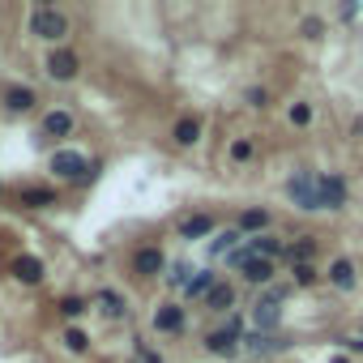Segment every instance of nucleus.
Returning <instances> with one entry per match:
<instances>
[{"label": "nucleus", "mask_w": 363, "mask_h": 363, "mask_svg": "<svg viewBox=\"0 0 363 363\" xmlns=\"http://www.w3.org/2000/svg\"><path fill=\"white\" fill-rule=\"evenodd\" d=\"M291 282L295 286H316L320 274H316V265H291Z\"/></svg>", "instance_id": "nucleus-25"}, {"label": "nucleus", "mask_w": 363, "mask_h": 363, "mask_svg": "<svg viewBox=\"0 0 363 363\" xmlns=\"http://www.w3.org/2000/svg\"><path fill=\"white\" fill-rule=\"evenodd\" d=\"M316 201H320V210H342L346 206V179L342 175H316Z\"/></svg>", "instance_id": "nucleus-6"}, {"label": "nucleus", "mask_w": 363, "mask_h": 363, "mask_svg": "<svg viewBox=\"0 0 363 363\" xmlns=\"http://www.w3.org/2000/svg\"><path fill=\"white\" fill-rule=\"evenodd\" d=\"M0 193H5V189H0Z\"/></svg>", "instance_id": "nucleus-34"}, {"label": "nucleus", "mask_w": 363, "mask_h": 363, "mask_svg": "<svg viewBox=\"0 0 363 363\" xmlns=\"http://www.w3.org/2000/svg\"><path fill=\"white\" fill-rule=\"evenodd\" d=\"M244 252H248V257H265V261H274V257L282 252V244H278L274 235H252V240L244 244Z\"/></svg>", "instance_id": "nucleus-18"}, {"label": "nucleus", "mask_w": 363, "mask_h": 363, "mask_svg": "<svg viewBox=\"0 0 363 363\" xmlns=\"http://www.w3.org/2000/svg\"><path fill=\"white\" fill-rule=\"evenodd\" d=\"M312 257H316V240H312V235H303L299 244L286 248V261H291V265H312Z\"/></svg>", "instance_id": "nucleus-22"}, {"label": "nucleus", "mask_w": 363, "mask_h": 363, "mask_svg": "<svg viewBox=\"0 0 363 363\" xmlns=\"http://www.w3.org/2000/svg\"><path fill=\"white\" fill-rule=\"evenodd\" d=\"M240 329H244V320H240V316H231V320H227V329H214V333L206 337V350H210V354H218V359L240 354Z\"/></svg>", "instance_id": "nucleus-3"}, {"label": "nucleus", "mask_w": 363, "mask_h": 363, "mask_svg": "<svg viewBox=\"0 0 363 363\" xmlns=\"http://www.w3.org/2000/svg\"><path fill=\"white\" fill-rule=\"evenodd\" d=\"M286 116H291V124H295V128H308V124H312V107H308V103H291V111H286Z\"/></svg>", "instance_id": "nucleus-26"}, {"label": "nucleus", "mask_w": 363, "mask_h": 363, "mask_svg": "<svg viewBox=\"0 0 363 363\" xmlns=\"http://www.w3.org/2000/svg\"><path fill=\"white\" fill-rule=\"evenodd\" d=\"M94 303H99V308H103V316H111V320L128 316V303H124L116 291H99V295H94Z\"/></svg>", "instance_id": "nucleus-20"}, {"label": "nucleus", "mask_w": 363, "mask_h": 363, "mask_svg": "<svg viewBox=\"0 0 363 363\" xmlns=\"http://www.w3.org/2000/svg\"><path fill=\"white\" fill-rule=\"evenodd\" d=\"M86 308H90V303H86V299H77V295H69V299H60V312H65V316H82Z\"/></svg>", "instance_id": "nucleus-29"}, {"label": "nucleus", "mask_w": 363, "mask_h": 363, "mask_svg": "<svg viewBox=\"0 0 363 363\" xmlns=\"http://www.w3.org/2000/svg\"><path fill=\"white\" fill-rule=\"evenodd\" d=\"M73 133V111H65V107H52L43 120H39V137H69Z\"/></svg>", "instance_id": "nucleus-9"}, {"label": "nucleus", "mask_w": 363, "mask_h": 363, "mask_svg": "<svg viewBox=\"0 0 363 363\" xmlns=\"http://www.w3.org/2000/svg\"><path fill=\"white\" fill-rule=\"evenodd\" d=\"M30 35L43 39V43H65L69 18L60 9H52V5H39V9H30Z\"/></svg>", "instance_id": "nucleus-1"}, {"label": "nucleus", "mask_w": 363, "mask_h": 363, "mask_svg": "<svg viewBox=\"0 0 363 363\" xmlns=\"http://www.w3.org/2000/svg\"><path fill=\"white\" fill-rule=\"evenodd\" d=\"M265 227H269V214H265V210H244V214H240V223H235V231H240V235H261Z\"/></svg>", "instance_id": "nucleus-17"}, {"label": "nucleus", "mask_w": 363, "mask_h": 363, "mask_svg": "<svg viewBox=\"0 0 363 363\" xmlns=\"http://www.w3.org/2000/svg\"><path fill=\"white\" fill-rule=\"evenodd\" d=\"M77 69H82V60H77V52H69V48H52L48 60H43V73H48L52 82H73Z\"/></svg>", "instance_id": "nucleus-4"}, {"label": "nucleus", "mask_w": 363, "mask_h": 363, "mask_svg": "<svg viewBox=\"0 0 363 363\" xmlns=\"http://www.w3.org/2000/svg\"><path fill=\"white\" fill-rule=\"evenodd\" d=\"M171 137H175V145H184V150H189V145H197V141H201V120L184 116V120L175 124V133H171Z\"/></svg>", "instance_id": "nucleus-16"}, {"label": "nucleus", "mask_w": 363, "mask_h": 363, "mask_svg": "<svg viewBox=\"0 0 363 363\" xmlns=\"http://www.w3.org/2000/svg\"><path fill=\"white\" fill-rule=\"evenodd\" d=\"M167 269V252L158 248V244H141L137 252H133V274L137 278H158Z\"/></svg>", "instance_id": "nucleus-7"}, {"label": "nucleus", "mask_w": 363, "mask_h": 363, "mask_svg": "<svg viewBox=\"0 0 363 363\" xmlns=\"http://www.w3.org/2000/svg\"><path fill=\"white\" fill-rule=\"evenodd\" d=\"M257 154V145L248 141V137H240V141H231V162H248Z\"/></svg>", "instance_id": "nucleus-27"}, {"label": "nucleus", "mask_w": 363, "mask_h": 363, "mask_svg": "<svg viewBox=\"0 0 363 363\" xmlns=\"http://www.w3.org/2000/svg\"><path fill=\"white\" fill-rule=\"evenodd\" d=\"M210 231H214V218H210V214H197V218H189V223H179V235H184L189 244L201 240V235H210Z\"/></svg>", "instance_id": "nucleus-21"}, {"label": "nucleus", "mask_w": 363, "mask_h": 363, "mask_svg": "<svg viewBox=\"0 0 363 363\" xmlns=\"http://www.w3.org/2000/svg\"><path fill=\"white\" fill-rule=\"evenodd\" d=\"M244 278H248V282H261V286L274 282V261H265V257H248V261H244Z\"/></svg>", "instance_id": "nucleus-19"}, {"label": "nucleus", "mask_w": 363, "mask_h": 363, "mask_svg": "<svg viewBox=\"0 0 363 363\" xmlns=\"http://www.w3.org/2000/svg\"><path fill=\"white\" fill-rule=\"evenodd\" d=\"M329 363H350V359H342V354H333V359H329Z\"/></svg>", "instance_id": "nucleus-33"}, {"label": "nucleus", "mask_w": 363, "mask_h": 363, "mask_svg": "<svg viewBox=\"0 0 363 363\" xmlns=\"http://www.w3.org/2000/svg\"><path fill=\"white\" fill-rule=\"evenodd\" d=\"M18 201H22L26 210H52V206H56V193H52V189H39V184H26V189L18 193Z\"/></svg>", "instance_id": "nucleus-13"}, {"label": "nucleus", "mask_w": 363, "mask_h": 363, "mask_svg": "<svg viewBox=\"0 0 363 363\" xmlns=\"http://www.w3.org/2000/svg\"><path fill=\"white\" fill-rule=\"evenodd\" d=\"M65 346H69L73 354H82V350H90V337H86L82 329H69V333H65Z\"/></svg>", "instance_id": "nucleus-28"}, {"label": "nucleus", "mask_w": 363, "mask_h": 363, "mask_svg": "<svg viewBox=\"0 0 363 363\" xmlns=\"http://www.w3.org/2000/svg\"><path fill=\"white\" fill-rule=\"evenodd\" d=\"M252 325H257V333H274V329L282 325V308H278L274 299H261V303L252 308Z\"/></svg>", "instance_id": "nucleus-11"}, {"label": "nucleus", "mask_w": 363, "mask_h": 363, "mask_svg": "<svg viewBox=\"0 0 363 363\" xmlns=\"http://www.w3.org/2000/svg\"><path fill=\"white\" fill-rule=\"evenodd\" d=\"M329 286H337V291H354V261L337 257V261L329 265Z\"/></svg>", "instance_id": "nucleus-14"}, {"label": "nucleus", "mask_w": 363, "mask_h": 363, "mask_svg": "<svg viewBox=\"0 0 363 363\" xmlns=\"http://www.w3.org/2000/svg\"><path fill=\"white\" fill-rule=\"evenodd\" d=\"M150 325H154L158 333H179V329H184V308H179V303H158Z\"/></svg>", "instance_id": "nucleus-10"}, {"label": "nucleus", "mask_w": 363, "mask_h": 363, "mask_svg": "<svg viewBox=\"0 0 363 363\" xmlns=\"http://www.w3.org/2000/svg\"><path fill=\"white\" fill-rule=\"evenodd\" d=\"M60 179H73V184H77V179L90 171V162H86V154L82 150H52V162H48Z\"/></svg>", "instance_id": "nucleus-5"}, {"label": "nucleus", "mask_w": 363, "mask_h": 363, "mask_svg": "<svg viewBox=\"0 0 363 363\" xmlns=\"http://www.w3.org/2000/svg\"><path fill=\"white\" fill-rule=\"evenodd\" d=\"M286 197H291L303 214H316V210H320V201H316V175L295 171V175L286 179Z\"/></svg>", "instance_id": "nucleus-2"}, {"label": "nucleus", "mask_w": 363, "mask_h": 363, "mask_svg": "<svg viewBox=\"0 0 363 363\" xmlns=\"http://www.w3.org/2000/svg\"><path fill=\"white\" fill-rule=\"evenodd\" d=\"M214 286H218V274H214V269H197V278H189L184 295H189V299H206Z\"/></svg>", "instance_id": "nucleus-15"}, {"label": "nucleus", "mask_w": 363, "mask_h": 363, "mask_svg": "<svg viewBox=\"0 0 363 363\" xmlns=\"http://www.w3.org/2000/svg\"><path fill=\"white\" fill-rule=\"evenodd\" d=\"M320 30H325V26H320L316 18H308V22H303V35H308V39H320Z\"/></svg>", "instance_id": "nucleus-31"}, {"label": "nucleus", "mask_w": 363, "mask_h": 363, "mask_svg": "<svg viewBox=\"0 0 363 363\" xmlns=\"http://www.w3.org/2000/svg\"><path fill=\"white\" fill-rule=\"evenodd\" d=\"M13 278H18L22 286H39V282H43V261L30 257V252L18 257V261H13Z\"/></svg>", "instance_id": "nucleus-12"}, {"label": "nucleus", "mask_w": 363, "mask_h": 363, "mask_svg": "<svg viewBox=\"0 0 363 363\" xmlns=\"http://www.w3.org/2000/svg\"><path fill=\"white\" fill-rule=\"evenodd\" d=\"M206 303H210V312H227V308L235 303V286H231V282H218V286L206 295Z\"/></svg>", "instance_id": "nucleus-23"}, {"label": "nucleus", "mask_w": 363, "mask_h": 363, "mask_svg": "<svg viewBox=\"0 0 363 363\" xmlns=\"http://www.w3.org/2000/svg\"><path fill=\"white\" fill-rule=\"evenodd\" d=\"M244 99H248V107H269V90H265V86H252Z\"/></svg>", "instance_id": "nucleus-30"}, {"label": "nucleus", "mask_w": 363, "mask_h": 363, "mask_svg": "<svg viewBox=\"0 0 363 363\" xmlns=\"http://www.w3.org/2000/svg\"><path fill=\"white\" fill-rule=\"evenodd\" d=\"M346 342V350H363V337H342Z\"/></svg>", "instance_id": "nucleus-32"}, {"label": "nucleus", "mask_w": 363, "mask_h": 363, "mask_svg": "<svg viewBox=\"0 0 363 363\" xmlns=\"http://www.w3.org/2000/svg\"><path fill=\"white\" fill-rule=\"evenodd\" d=\"M0 103H5V111H9V116H26V111H35V107H39V94H35L30 86H9L5 94H0Z\"/></svg>", "instance_id": "nucleus-8"}, {"label": "nucleus", "mask_w": 363, "mask_h": 363, "mask_svg": "<svg viewBox=\"0 0 363 363\" xmlns=\"http://www.w3.org/2000/svg\"><path fill=\"white\" fill-rule=\"evenodd\" d=\"M240 240H244V235H240V231H235V227H231V231H223V235H218V240H214V244H210V252H214V257H223V252H227V257H231V252H235V244H240Z\"/></svg>", "instance_id": "nucleus-24"}]
</instances>
